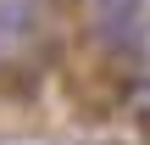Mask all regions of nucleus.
Wrapping results in <instances>:
<instances>
[{
	"label": "nucleus",
	"instance_id": "1",
	"mask_svg": "<svg viewBox=\"0 0 150 145\" xmlns=\"http://www.w3.org/2000/svg\"><path fill=\"white\" fill-rule=\"evenodd\" d=\"M89 6H95V28H100L111 45H134V39H139L145 0H89Z\"/></svg>",
	"mask_w": 150,
	"mask_h": 145
},
{
	"label": "nucleus",
	"instance_id": "2",
	"mask_svg": "<svg viewBox=\"0 0 150 145\" xmlns=\"http://www.w3.org/2000/svg\"><path fill=\"white\" fill-rule=\"evenodd\" d=\"M39 28V0H0V34L28 39Z\"/></svg>",
	"mask_w": 150,
	"mask_h": 145
}]
</instances>
